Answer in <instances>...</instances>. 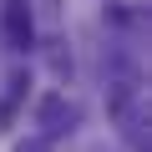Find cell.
I'll return each instance as SVG.
<instances>
[{"label":"cell","mask_w":152,"mask_h":152,"mask_svg":"<svg viewBox=\"0 0 152 152\" xmlns=\"http://www.w3.org/2000/svg\"><path fill=\"white\" fill-rule=\"evenodd\" d=\"M76 122H81V107H76L66 91H46V96H41V107H36V127H41V137H71Z\"/></svg>","instance_id":"1"},{"label":"cell","mask_w":152,"mask_h":152,"mask_svg":"<svg viewBox=\"0 0 152 152\" xmlns=\"http://www.w3.org/2000/svg\"><path fill=\"white\" fill-rule=\"evenodd\" d=\"M0 31H5V46H10V51H31L36 20H31V10H26V0H5V10H0Z\"/></svg>","instance_id":"2"},{"label":"cell","mask_w":152,"mask_h":152,"mask_svg":"<svg viewBox=\"0 0 152 152\" xmlns=\"http://www.w3.org/2000/svg\"><path fill=\"white\" fill-rule=\"evenodd\" d=\"M15 152H51V142H46V137H31V142H20Z\"/></svg>","instance_id":"3"}]
</instances>
